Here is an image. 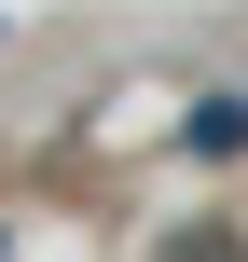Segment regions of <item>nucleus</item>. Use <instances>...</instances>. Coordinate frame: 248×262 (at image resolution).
Here are the masks:
<instances>
[{
    "mask_svg": "<svg viewBox=\"0 0 248 262\" xmlns=\"http://www.w3.org/2000/svg\"><path fill=\"white\" fill-rule=\"evenodd\" d=\"M179 138H193V152H248V97H193Z\"/></svg>",
    "mask_w": 248,
    "mask_h": 262,
    "instance_id": "nucleus-1",
    "label": "nucleus"
}]
</instances>
